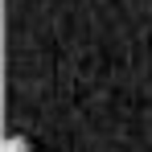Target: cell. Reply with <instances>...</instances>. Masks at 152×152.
Instances as JSON below:
<instances>
[{
    "instance_id": "cell-1",
    "label": "cell",
    "mask_w": 152,
    "mask_h": 152,
    "mask_svg": "<svg viewBox=\"0 0 152 152\" xmlns=\"http://www.w3.org/2000/svg\"><path fill=\"white\" fill-rule=\"evenodd\" d=\"M4 152H33V148H29L25 136H8V140H4Z\"/></svg>"
}]
</instances>
